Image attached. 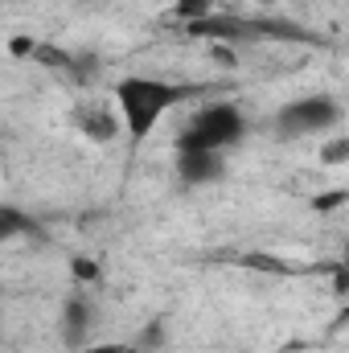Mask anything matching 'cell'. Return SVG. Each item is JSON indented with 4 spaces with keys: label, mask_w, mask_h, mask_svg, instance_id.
Listing matches in <instances>:
<instances>
[{
    "label": "cell",
    "mask_w": 349,
    "mask_h": 353,
    "mask_svg": "<svg viewBox=\"0 0 349 353\" xmlns=\"http://www.w3.org/2000/svg\"><path fill=\"white\" fill-rule=\"evenodd\" d=\"M201 90L165 74H123L111 83V107L119 115V132L132 144H144L177 107L193 103Z\"/></svg>",
    "instance_id": "cell-1"
},
{
    "label": "cell",
    "mask_w": 349,
    "mask_h": 353,
    "mask_svg": "<svg viewBox=\"0 0 349 353\" xmlns=\"http://www.w3.org/2000/svg\"><path fill=\"white\" fill-rule=\"evenodd\" d=\"M173 173L185 189H210L226 181L230 161L226 152H214V148H173Z\"/></svg>",
    "instance_id": "cell-4"
},
{
    "label": "cell",
    "mask_w": 349,
    "mask_h": 353,
    "mask_svg": "<svg viewBox=\"0 0 349 353\" xmlns=\"http://www.w3.org/2000/svg\"><path fill=\"white\" fill-rule=\"evenodd\" d=\"M346 119V107L337 94L329 90H312V94H300L292 103H283L275 115H271V128L279 140H321L329 132H337Z\"/></svg>",
    "instance_id": "cell-3"
},
{
    "label": "cell",
    "mask_w": 349,
    "mask_h": 353,
    "mask_svg": "<svg viewBox=\"0 0 349 353\" xmlns=\"http://www.w3.org/2000/svg\"><path fill=\"white\" fill-rule=\"evenodd\" d=\"M74 271H79V279H94V271H99V267H94V263H83V259H74Z\"/></svg>",
    "instance_id": "cell-10"
},
{
    "label": "cell",
    "mask_w": 349,
    "mask_h": 353,
    "mask_svg": "<svg viewBox=\"0 0 349 353\" xmlns=\"http://www.w3.org/2000/svg\"><path fill=\"white\" fill-rule=\"evenodd\" d=\"M247 136V115L239 103L230 99H214L193 107V115L185 119V128L173 136V148H214V152H230L239 148V140Z\"/></svg>",
    "instance_id": "cell-2"
},
{
    "label": "cell",
    "mask_w": 349,
    "mask_h": 353,
    "mask_svg": "<svg viewBox=\"0 0 349 353\" xmlns=\"http://www.w3.org/2000/svg\"><path fill=\"white\" fill-rule=\"evenodd\" d=\"M83 4H103V0H83Z\"/></svg>",
    "instance_id": "cell-11"
},
{
    "label": "cell",
    "mask_w": 349,
    "mask_h": 353,
    "mask_svg": "<svg viewBox=\"0 0 349 353\" xmlns=\"http://www.w3.org/2000/svg\"><path fill=\"white\" fill-rule=\"evenodd\" d=\"M70 128L87 140V144H115L119 132V115L111 107V99H83L70 107Z\"/></svg>",
    "instance_id": "cell-5"
},
{
    "label": "cell",
    "mask_w": 349,
    "mask_h": 353,
    "mask_svg": "<svg viewBox=\"0 0 349 353\" xmlns=\"http://www.w3.org/2000/svg\"><path fill=\"white\" fill-rule=\"evenodd\" d=\"M58 333H62L66 350H79V345L94 341V333H99V304L90 300L87 292H70L62 300V308H58Z\"/></svg>",
    "instance_id": "cell-6"
},
{
    "label": "cell",
    "mask_w": 349,
    "mask_h": 353,
    "mask_svg": "<svg viewBox=\"0 0 349 353\" xmlns=\"http://www.w3.org/2000/svg\"><path fill=\"white\" fill-rule=\"evenodd\" d=\"M21 230H25V218L12 214V210H0V243H8V239L21 234Z\"/></svg>",
    "instance_id": "cell-9"
},
{
    "label": "cell",
    "mask_w": 349,
    "mask_h": 353,
    "mask_svg": "<svg viewBox=\"0 0 349 353\" xmlns=\"http://www.w3.org/2000/svg\"><path fill=\"white\" fill-rule=\"evenodd\" d=\"M70 353H136V345H128V341H87V345H79V350Z\"/></svg>",
    "instance_id": "cell-7"
},
{
    "label": "cell",
    "mask_w": 349,
    "mask_h": 353,
    "mask_svg": "<svg viewBox=\"0 0 349 353\" xmlns=\"http://www.w3.org/2000/svg\"><path fill=\"white\" fill-rule=\"evenodd\" d=\"M0 337H4V321H0Z\"/></svg>",
    "instance_id": "cell-12"
},
{
    "label": "cell",
    "mask_w": 349,
    "mask_h": 353,
    "mask_svg": "<svg viewBox=\"0 0 349 353\" xmlns=\"http://www.w3.org/2000/svg\"><path fill=\"white\" fill-rule=\"evenodd\" d=\"M321 161H325V165H341V161H349V140L333 136V140L321 148Z\"/></svg>",
    "instance_id": "cell-8"
}]
</instances>
